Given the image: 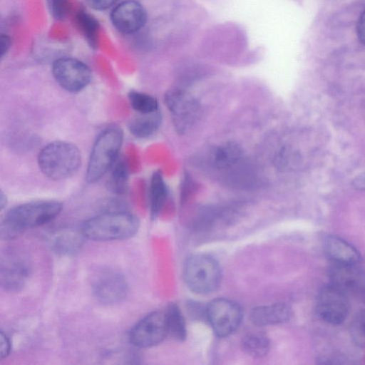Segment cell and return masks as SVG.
I'll use <instances>...</instances> for the list:
<instances>
[{
    "mask_svg": "<svg viewBox=\"0 0 365 365\" xmlns=\"http://www.w3.org/2000/svg\"><path fill=\"white\" fill-rule=\"evenodd\" d=\"M61 210L62 204L56 200H38L16 205L6 212L1 223V239L14 240L27 229L42 226L56 218Z\"/></svg>",
    "mask_w": 365,
    "mask_h": 365,
    "instance_id": "1",
    "label": "cell"
},
{
    "mask_svg": "<svg viewBox=\"0 0 365 365\" xmlns=\"http://www.w3.org/2000/svg\"><path fill=\"white\" fill-rule=\"evenodd\" d=\"M140 226L138 217L126 211H108L86 220L81 230L94 241L126 240L134 236Z\"/></svg>",
    "mask_w": 365,
    "mask_h": 365,
    "instance_id": "2",
    "label": "cell"
},
{
    "mask_svg": "<svg viewBox=\"0 0 365 365\" xmlns=\"http://www.w3.org/2000/svg\"><path fill=\"white\" fill-rule=\"evenodd\" d=\"M81 155L78 147L69 142L56 140L45 145L38 155L41 171L50 179L68 178L78 170Z\"/></svg>",
    "mask_w": 365,
    "mask_h": 365,
    "instance_id": "3",
    "label": "cell"
},
{
    "mask_svg": "<svg viewBox=\"0 0 365 365\" xmlns=\"http://www.w3.org/2000/svg\"><path fill=\"white\" fill-rule=\"evenodd\" d=\"M123 133L118 127L102 130L93 145L89 156L86 180L88 183L98 181L118 160L123 143Z\"/></svg>",
    "mask_w": 365,
    "mask_h": 365,
    "instance_id": "4",
    "label": "cell"
},
{
    "mask_svg": "<svg viewBox=\"0 0 365 365\" xmlns=\"http://www.w3.org/2000/svg\"><path fill=\"white\" fill-rule=\"evenodd\" d=\"M183 277L187 286L193 292L210 294L219 287L222 272L218 262L207 255L196 254L189 257L184 264Z\"/></svg>",
    "mask_w": 365,
    "mask_h": 365,
    "instance_id": "5",
    "label": "cell"
},
{
    "mask_svg": "<svg viewBox=\"0 0 365 365\" xmlns=\"http://www.w3.org/2000/svg\"><path fill=\"white\" fill-rule=\"evenodd\" d=\"M31 272L29 257L11 249L4 252L0 263V284L5 291L16 292L23 289Z\"/></svg>",
    "mask_w": 365,
    "mask_h": 365,
    "instance_id": "6",
    "label": "cell"
},
{
    "mask_svg": "<svg viewBox=\"0 0 365 365\" xmlns=\"http://www.w3.org/2000/svg\"><path fill=\"white\" fill-rule=\"evenodd\" d=\"M205 316L215 334L226 337L235 332L242 321V309L236 302L217 298L210 302L205 307Z\"/></svg>",
    "mask_w": 365,
    "mask_h": 365,
    "instance_id": "7",
    "label": "cell"
},
{
    "mask_svg": "<svg viewBox=\"0 0 365 365\" xmlns=\"http://www.w3.org/2000/svg\"><path fill=\"white\" fill-rule=\"evenodd\" d=\"M52 73L63 89L72 93L84 89L91 80L90 68L81 60L69 56L54 61Z\"/></svg>",
    "mask_w": 365,
    "mask_h": 365,
    "instance_id": "8",
    "label": "cell"
},
{
    "mask_svg": "<svg viewBox=\"0 0 365 365\" xmlns=\"http://www.w3.org/2000/svg\"><path fill=\"white\" fill-rule=\"evenodd\" d=\"M165 102L179 133H183L192 127L200 108L195 97L187 91L172 89L166 93Z\"/></svg>",
    "mask_w": 365,
    "mask_h": 365,
    "instance_id": "9",
    "label": "cell"
},
{
    "mask_svg": "<svg viewBox=\"0 0 365 365\" xmlns=\"http://www.w3.org/2000/svg\"><path fill=\"white\" fill-rule=\"evenodd\" d=\"M168 334L165 312L148 314L130 329L129 341L137 348H149L160 344Z\"/></svg>",
    "mask_w": 365,
    "mask_h": 365,
    "instance_id": "10",
    "label": "cell"
},
{
    "mask_svg": "<svg viewBox=\"0 0 365 365\" xmlns=\"http://www.w3.org/2000/svg\"><path fill=\"white\" fill-rule=\"evenodd\" d=\"M91 289L95 298L106 305H113L123 302L129 290L124 276L110 268L102 269L95 274Z\"/></svg>",
    "mask_w": 365,
    "mask_h": 365,
    "instance_id": "11",
    "label": "cell"
},
{
    "mask_svg": "<svg viewBox=\"0 0 365 365\" xmlns=\"http://www.w3.org/2000/svg\"><path fill=\"white\" fill-rule=\"evenodd\" d=\"M349 309L346 294L331 284L323 287L317 297L316 311L327 323L337 325L343 323Z\"/></svg>",
    "mask_w": 365,
    "mask_h": 365,
    "instance_id": "12",
    "label": "cell"
},
{
    "mask_svg": "<svg viewBox=\"0 0 365 365\" xmlns=\"http://www.w3.org/2000/svg\"><path fill=\"white\" fill-rule=\"evenodd\" d=\"M114 27L125 34L138 31L145 24L146 12L143 5L135 0H126L118 4L110 14Z\"/></svg>",
    "mask_w": 365,
    "mask_h": 365,
    "instance_id": "13",
    "label": "cell"
},
{
    "mask_svg": "<svg viewBox=\"0 0 365 365\" xmlns=\"http://www.w3.org/2000/svg\"><path fill=\"white\" fill-rule=\"evenodd\" d=\"M329 276L331 284L346 294L365 291V272L356 264L333 263Z\"/></svg>",
    "mask_w": 365,
    "mask_h": 365,
    "instance_id": "14",
    "label": "cell"
},
{
    "mask_svg": "<svg viewBox=\"0 0 365 365\" xmlns=\"http://www.w3.org/2000/svg\"><path fill=\"white\" fill-rule=\"evenodd\" d=\"M292 310L285 303H275L256 307L250 312V320L257 326H268L287 322Z\"/></svg>",
    "mask_w": 365,
    "mask_h": 365,
    "instance_id": "15",
    "label": "cell"
},
{
    "mask_svg": "<svg viewBox=\"0 0 365 365\" xmlns=\"http://www.w3.org/2000/svg\"><path fill=\"white\" fill-rule=\"evenodd\" d=\"M324 251L333 263L357 264L361 259L359 252L353 245L335 236H329L324 240Z\"/></svg>",
    "mask_w": 365,
    "mask_h": 365,
    "instance_id": "16",
    "label": "cell"
},
{
    "mask_svg": "<svg viewBox=\"0 0 365 365\" xmlns=\"http://www.w3.org/2000/svg\"><path fill=\"white\" fill-rule=\"evenodd\" d=\"M86 237L81 229L56 231L51 235L49 243L51 249L59 255H70L78 252Z\"/></svg>",
    "mask_w": 365,
    "mask_h": 365,
    "instance_id": "17",
    "label": "cell"
},
{
    "mask_svg": "<svg viewBox=\"0 0 365 365\" xmlns=\"http://www.w3.org/2000/svg\"><path fill=\"white\" fill-rule=\"evenodd\" d=\"M242 157V151L238 145L232 143H226L213 150L211 162L218 170H230L239 165Z\"/></svg>",
    "mask_w": 365,
    "mask_h": 365,
    "instance_id": "18",
    "label": "cell"
},
{
    "mask_svg": "<svg viewBox=\"0 0 365 365\" xmlns=\"http://www.w3.org/2000/svg\"><path fill=\"white\" fill-rule=\"evenodd\" d=\"M161 123V115L158 111L140 114L128 123L130 133L138 138H146L154 134Z\"/></svg>",
    "mask_w": 365,
    "mask_h": 365,
    "instance_id": "19",
    "label": "cell"
},
{
    "mask_svg": "<svg viewBox=\"0 0 365 365\" xmlns=\"http://www.w3.org/2000/svg\"><path fill=\"white\" fill-rule=\"evenodd\" d=\"M168 196V188L160 171L155 172L151 178L149 192L150 211L152 218H155L161 211Z\"/></svg>",
    "mask_w": 365,
    "mask_h": 365,
    "instance_id": "20",
    "label": "cell"
},
{
    "mask_svg": "<svg viewBox=\"0 0 365 365\" xmlns=\"http://www.w3.org/2000/svg\"><path fill=\"white\" fill-rule=\"evenodd\" d=\"M112 168L106 182L107 190L114 195H123L126 192L128 185V163L124 159L117 160Z\"/></svg>",
    "mask_w": 365,
    "mask_h": 365,
    "instance_id": "21",
    "label": "cell"
},
{
    "mask_svg": "<svg viewBox=\"0 0 365 365\" xmlns=\"http://www.w3.org/2000/svg\"><path fill=\"white\" fill-rule=\"evenodd\" d=\"M168 334L177 341H184L187 336L186 324L179 307L171 304L165 311Z\"/></svg>",
    "mask_w": 365,
    "mask_h": 365,
    "instance_id": "22",
    "label": "cell"
},
{
    "mask_svg": "<svg viewBox=\"0 0 365 365\" xmlns=\"http://www.w3.org/2000/svg\"><path fill=\"white\" fill-rule=\"evenodd\" d=\"M242 348L244 351L254 358L265 356L269 349V340L262 333L252 332L242 339Z\"/></svg>",
    "mask_w": 365,
    "mask_h": 365,
    "instance_id": "23",
    "label": "cell"
},
{
    "mask_svg": "<svg viewBox=\"0 0 365 365\" xmlns=\"http://www.w3.org/2000/svg\"><path fill=\"white\" fill-rule=\"evenodd\" d=\"M128 101L132 108L140 114L150 113L158 110V103L152 96L140 91L128 93Z\"/></svg>",
    "mask_w": 365,
    "mask_h": 365,
    "instance_id": "24",
    "label": "cell"
},
{
    "mask_svg": "<svg viewBox=\"0 0 365 365\" xmlns=\"http://www.w3.org/2000/svg\"><path fill=\"white\" fill-rule=\"evenodd\" d=\"M76 23L90 45L95 46L98 31V23L96 19L88 13L81 11L76 15Z\"/></svg>",
    "mask_w": 365,
    "mask_h": 365,
    "instance_id": "25",
    "label": "cell"
},
{
    "mask_svg": "<svg viewBox=\"0 0 365 365\" xmlns=\"http://www.w3.org/2000/svg\"><path fill=\"white\" fill-rule=\"evenodd\" d=\"M350 334L357 346L365 347V311L355 315L350 324Z\"/></svg>",
    "mask_w": 365,
    "mask_h": 365,
    "instance_id": "26",
    "label": "cell"
},
{
    "mask_svg": "<svg viewBox=\"0 0 365 365\" xmlns=\"http://www.w3.org/2000/svg\"><path fill=\"white\" fill-rule=\"evenodd\" d=\"M51 11L56 19H63L70 9V0H49Z\"/></svg>",
    "mask_w": 365,
    "mask_h": 365,
    "instance_id": "27",
    "label": "cell"
},
{
    "mask_svg": "<svg viewBox=\"0 0 365 365\" xmlns=\"http://www.w3.org/2000/svg\"><path fill=\"white\" fill-rule=\"evenodd\" d=\"M11 350V342L9 336L1 330L0 333V361L6 358Z\"/></svg>",
    "mask_w": 365,
    "mask_h": 365,
    "instance_id": "28",
    "label": "cell"
},
{
    "mask_svg": "<svg viewBox=\"0 0 365 365\" xmlns=\"http://www.w3.org/2000/svg\"><path fill=\"white\" fill-rule=\"evenodd\" d=\"M117 0H86L87 4L93 9L106 10L112 6Z\"/></svg>",
    "mask_w": 365,
    "mask_h": 365,
    "instance_id": "29",
    "label": "cell"
},
{
    "mask_svg": "<svg viewBox=\"0 0 365 365\" xmlns=\"http://www.w3.org/2000/svg\"><path fill=\"white\" fill-rule=\"evenodd\" d=\"M356 34L359 40L365 44V11L359 17L356 24Z\"/></svg>",
    "mask_w": 365,
    "mask_h": 365,
    "instance_id": "30",
    "label": "cell"
},
{
    "mask_svg": "<svg viewBox=\"0 0 365 365\" xmlns=\"http://www.w3.org/2000/svg\"><path fill=\"white\" fill-rule=\"evenodd\" d=\"M11 46V38L7 35L2 34L0 37V53L2 58L9 51Z\"/></svg>",
    "mask_w": 365,
    "mask_h": 365,
    "instance_id": "31",
    "label": "cell"
},
{
    "mask_svg": "<svg viewBox=\"0 0 365 365\" xmlns=\"http://www.w3.org/2000/svg\"><path fill=\"white\" fill-rule=\"evenodd\" d=\"M354 185L360 190H365V172L358 175L354 181Z\"/></svg>",
    "mask_w": 365,
    "mask_h": 365,
    "instance_id": "32",
    "label": "cell"
},
{
    "mask_svg": "<svg viewBox=\"0 0 365 365\" xmlns=\"http://www.w3.org/2000/svg\"><path fill=\"white\" fill-rule=\"evenodd\" d=\"M6 202H7V199H6V195L2 191H1V194H0V207H1V210H3L4 207L6 206Z\"/></svg>",
    "mask_w": 365,
    "mask_h": 365,
    "instance_id": "33",
    "label": "cell"
}]
</instances>
